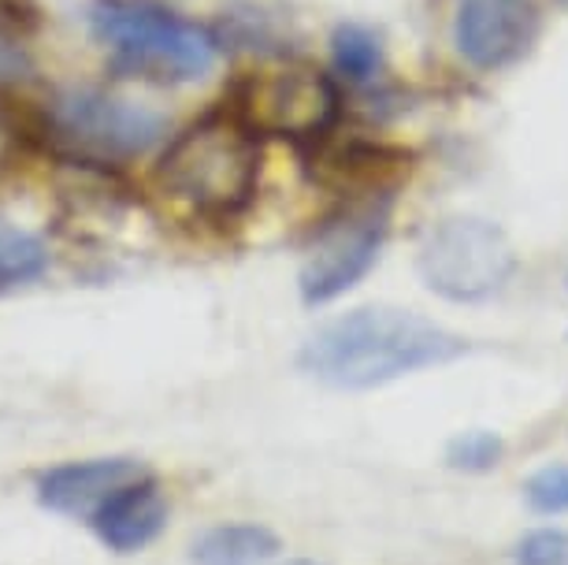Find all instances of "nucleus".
<instances>
[{
    "instance_id": "f257e3e1",
    "label": "nucleus",
    "mask_w": 568,
    "mask_h": 565,
    "mask_svg": "<svg viewBox=\"0 0 568 565\" xmlns=\"http://www.w3.org/2000/svg\"><path fill=\"white\" fill-rule=\"evenodd\" d=\"M468 343L443 324L405 309L375 305L353 309L316 327L297 354V365L313 380L338 391H372L409 372L449 365Z\"/></svg>"
},
{
    "instance_id": "f03ea898",
    "label": "nucleus",
    "mask_w": 568,
    "mask_h": 565,
    "mask_svg": "<svg viewBox=\"0 0 568 565\" xmlns=\"http://www.w3.org/2000/svg\"><path fill=\"white\" fill-rule=\"evenodd\" d=\"M261 142L264 138L231 104H216L160 153V194L209 223L242 216L256 194Z\"/></svg>"
},
{
    "instance_id": "7ed1b4c3",
    "label": "nucleus",
    "mask_w": 568,
    "mask_h": 565,
    "mask_svg": "<svg viewBox=\"0 0 568 565\" xmlns=\"http://www.w3.org/2000/svg\"><path fill=\"white\" fill-rule=\"evenodd\" d=\"M38 131L68 164L123 168L153 153L168 138V120L149 104L101 87H68L41 104Z\"/></svg>"
},
{
    "instance_id": "20e7f679",
    "label": "nucleus",
    "mask_w": 568,
    "mask_h": 565,
    "mask_svg": "<svg viewBox=\"0 0 568 565\" xmlns=\"http://www.w3.org/2000/svg\"><path fill=\"white\" fill-rule=\"evenodd\" d=\"M85 27L115 63L145 79L194 82L216 68L220 41L194 19H182L156 0H93Z\"/></svg>"
},
{
    "instance_id": "39448f33",
    "label": "nucleus",
    "mask_w": 568,
    "mask_h": 565,
    "mask_svg": "<svg viewBox=\"0 0 568 565\" xmlns=\"http://www.w3.org/2000/svg\"><path fill=\"white\" fill-rule=\"evenodd\" d=\"M223 104H231L261 138H291L313 149L327 142L342 112L335 79L313 63H283L245 74Z\"/></svg>"
},
{
    "instance_id": "423d86ee",
    "label": "nucleus",
    "mask_w": 568,
    "mask_h": 565,
    "mask_svg": "<svg viewBox=\"0 0 568 565\" xmlns=\"http://www.w3.org/2000/svg\"><path fill=\"white\" fill-rule=\"evenodd\" d=\"M420 280L449 302H487L506 291L517 272L506 231L479 216H449L435 223L416 258Z\"/></svg>"
},
{
    "instance_id": "0eeeda50",
    "label": "nucleus",
    "mask_w": 568,
    "mask_h": 565,
    "mask_svg": "<svg viewBox=\"0 0 568 565\" xmlns=\"http://www.w3.org/2000/svg\"><path fill=\"white\" fill-rule=\"evenodd\" d=\"M390 228V194H368L357 205L342 209L316 234V246L302 264L297 291L305 305H327L357 286L379 261L383 239Z\"/></svg>"
},
{
    "instance_id": "6e6552de",
    "label": "nucleus",
    "mask_w": 568,
    "mask_h": 565,
    "mask_svg": "<svg viewBox=\"0 0 568 565\" xmlns=\"http://www.w3.org/2000/svg\"><path fill=\"white\" fill-rule=\"evenodd\" d=\"M535 34H539L535 0H457L454 46L471 68H509L531 49Z\"/></svg>"
},
{
    "instance_id": "1a4fd4ad",
    "label": "nucleus",
    "mask_w": 568,
    "mask_h": 565,
    "mask_svg": "<svg viewBox=\"0 0 568 565\" xmlns=\"http://www.w3.org/2000/svg\"><path fill=\"white\" fill-rule=\"evenodd\" d=\"M145 468L134 457H85V462H63L38 480V503L63 517L93 521V514L120 492V487L142 480Z\"/></svg>"
},
{
    "instance_id": "9d476101",
    "label": "nucleus",
    "mask_w": 568,
    "mask_h": 565,
    "mask_svg": "<svg viewBox=\"0 0 568 565\" xmlns=\"http://www.w3.org/2000/svg\"><path fill=\"white\" fill-rule=\"evenodd\" d=\"M93 532L109 551L115 554H134L149 547L168 525V498L160 492L153 476H142L134 484L120 487L98 514H93Z\"/></svg>"
},
{
    "instance_id": "9b49d317",
    "label": "nucleus",
    "mask_w": 568,
    "mask_h": 565,
    "mask_svg": "<svg viewBox=\"0 0 568 565\" xmlns=\"http://www.w3.org/2000/svg\"><path fill=\"white\" fill-rule=\"evenodd\" d=\"M283 543L272 528L253 525V521H239V525H216L201 532L190 547L194 565H267Z\"/></svg>"
},
{
    "instance_id": "f8f14e48",
    "label": "nucleus",
    "mask_w": 568,
    "mask_h": 565,
    "mask_svg": "<svg viewBox=\"0 0 568 565\" xmlns=\"http://www.w3.org/2000/svg\"><path fill=\"white\" fill-rule=\"evenodd\" d=\"M49 269V250L41 242V234L19 228L16 220H8L0 212V291L34 283L38 275Z\"/></svg>"
},
{
    "instance_id": "ddd939ff",
    "label": "nucleus",
    "mask_w": 568,
    "mask_h": 565,
    "mask_svg": "<svg viewBox=\"0 0 568 565\" xmlns=\"http://www.w3.org/2000/svg\"><path fill=\"white\" fill-rule=\"evenodd\" d=\"M331 52H335V68L346 82H372L383 68L379 41L368 27L346 23L331 38Z\"/></svg>"
},
{
    "instance_id": "4468645a",
    "label": "nucleus",
    "mask_w": 568,
    "mask_h": 565,
    "mask_svg": "<svg viewBox=\"0 0 568 565\" xmlns=\"http://www.w3.org/2000/svg\"><path fill=\"white\" fill-rule=\"evenodd\" d=\"M501 454H506V443H501V435L487 428L460 432L446 446V462L460 468V473H487V468L501 462Z\"/></svg>"
},
{
    "instance_id": "2eb2a0df",
    "label": "nucleus",
    "mask_w": 568,
    "mask_h": 565,
    "mask_svg": "<svg viewBox=\"0 0 568 565\" xmlns=\"http://www.w3.org/2000/svg\"><path fill=\"white\" fill-rule=\"evenodd\" d=\"M524 498L535 514L557 517L568 514V465H542L528 484H524Z\"/></svg>"
},
{
    "instance_id": "dca6fc26",
    "label": "nucleus",
    "mask_w": 568,
    "mask_h": 565,
    "mask_svg": "<svg viewBox=\"0 0 568 565\" xmlns=\"http://www.w3.org/2000/svg\"><path fill=\"white\" fill-rule=\"evenodd\" d=\"M513 558L517 565H568V532L535 528L517 543Z\"/></svg>"
},
{
    "instance_id": "f3484780",
    "label": "nucleus",
    "mask_w": 568,
    "mask_h": 565,
    "mask_svg": "<svg viewBox=\"0 0 568 565\" xmlns=\"http://www.w3.org/2000/svg\"><path fill=\"white\" fill-rule=\"evenodd\" d=\"M34 74V57H30L23 30L12 23H0V90L19 87Z\"/></svg>"
},
{
    "instance_id": "a211bd4d",
    "label": "nucleus",
    "mask_w": 568,
    "mask_h": 565,
    "mask_svg": "<svg viewBox=\"0 0 568 565\" xmlns=\"http://www.w3.org/2000/svg\"><path fill=\"white\" fill-rule=\"evenodd\" d=\"M0 23L23 30V23H30V0H0Z\"/></svg>"
},
{
    "instance_id": "6ab92c4d",
    "label": "nucleus",
    "mask_w": 568,
    "mask_h": 565,
    "mask_svg": "<svg viewBox=\"0 0 568 565\" xmlns=\"http://www.w3.org/2000/svg\"><path fill=\"white\" fill-rule=\"evenodd\" d=\"M12 153H16V127L4 120V112H0V172L8 168Z\"/></svg>"
},
{
    "instance_id": "aec40b11",
    "label": "nucleus",
    "mask_w": 568,
    "mask_h": 565,
    "mask_svg": "<svg viewBox=\"0 0 568 565\" xmlns=\"http://www.w3.org/2000/svg\"><path fill=\"white\" fill-rule=\"evenodd\" d=\"M286 565H316V562H305V558H297V562H286Z\"/></svg>"
}]
</instances>
